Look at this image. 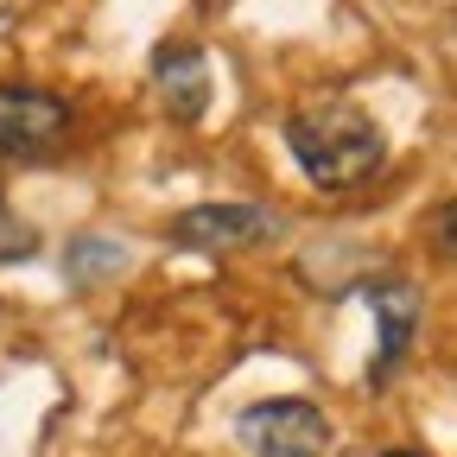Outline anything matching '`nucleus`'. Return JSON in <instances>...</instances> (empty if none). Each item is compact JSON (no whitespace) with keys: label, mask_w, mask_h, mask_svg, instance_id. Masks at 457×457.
<instances>
[{"label":"nucleus","mask_w":457,"mask_h":457,"mask_svg":"<svg viewBox=\"0 0 457 457\" xmlns=\"http://www.w3.org/2000/svg\"><path fill=\"white\" fill-rule=\"evenodd\" d=\"M286 146H293V159L305 165V179L318 191H356L387 159V140L375 128V114L343 102V96L305 102V108L286 114Z\"/></svg>","instance_id":"f257e3e1"},{"label":"nucleus","mask_w":457,"mask_h":457,"mask_svg":"<svg viewBox=\"0 0 457 457\" xmlns=\"http://www.w3.org/2000/svg\"><path fill=\"white\" fill-rule=\"evenodd\" d=\"M236 438L254 457H324L337 432L312 400H261L236 420Z\"/></svg>","instance_id":"f03ea898"},{"label":"nucleus","mask_w":457,"mask_h":457,"mask_svg":"<svg viewBox=\"0 0 457 457\" xmlns=\"http://www.w3.org/2000/svg\"><path fill=\"white\" fill-rule=\"evenodd\" d=\"M71 134V102L32 89V83H0V159H32Z\"/></svg>","instance_id":"7ed1b4c3"},{"label":"nucleus","mask_w":457,"mask_h":457,"mask_svg":"<svg viewBox=\"0 0 457 457\" xmlns=\"http://www.w3.org/2000/svg\"><path fill=\"white\" fill-rule=\"evenodd\" d=\"M267 228H273V216L254 210V204H197V210H185L171 222V236L185 248H248Z\"/></svg>","instance_id":"20e7f679"},{"label":"nucleus","mask_w":457,"mask_h":457,"mask_svg":"<svg viewBox=\"0 0 457 457\" xmlns=\"http://www.w3.org/2000/svg\"><path fill=\"white\" fill-rule=\"evenodd\" d=\"M369 305H375V318H381V356H375V375H387L400 356H407V343H413V330H420V286H407V279H369Z\"/></svg>","instance_id":"39448f33"},{"label":"nucleus","mask_w":457,"mask_h":457,"mask_svg":"<svg viewBox=\"0 0 457 457\" xmlns=\"http://www.w3.org/2000/svg\"><path fill=\"white\" fill-rule=\"evenodd\" d=\"M153 71H159V96H165V108L179 114V121H197L204 114V102H210V64H204V51L197 45H165L159 57H153Z\"/></svg>","instance_id":"423d86ee"},{"label":"nucleus","mask_w":457,"mask_h":457,"mask_svg":"<svg viewBox=\"0 0 457 457\" xmlns=\"http://www.w3.org/2000/svg\"><path fill=\"white\" fill-rule=\"evenodd\" d=\"M26 254H38V228L20 222L13 210H0V261H26Z\"/></svg>","instance_id":"0eeeda50"},{"label":"nucleus","mask_w":457,"mask_h":457,"mask_svg":"<svg viewBox=\"0 0 457 457\" xmlns=\"http://www.w3.org/2000/svg\"><path fill=\"white\" fill-rule=\"evenodd\" d=\"M96 261H121V248H102V242H83V248H77V267H96Z\"/></svg>","instance_id":"6e6552de"},{"label":"nucleus","mask_w":457,"mask_h":457,"mask_svg":"<svg viewBox=\"0 0 457 457\" xmlns=\"http://www.w3.org/2000/svg\"><path fill=\"white\" fill-rule=\"evenodd\" d=\"M381 457H420V451H381Z\"/></svg>","instance_id":"1a4fd4ad"},{"label":"nucleus","mask_w":457,"mask_h":457,"mask_svg":"<svg viewBox=\"0 0 457 457\" xmlns=\"http://www.w3.org/2000/svg\"><path fill=\"white\" fill-rule=\"evenodd\" d=\"M7 13H13V7H0V20H7Z\"/></svg>","instance_id":"9d476101"}]
</instances>
